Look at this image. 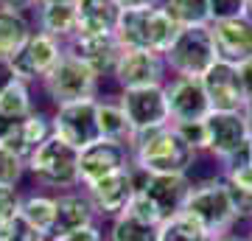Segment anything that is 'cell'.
<instances>
[{
	"instance_id": "obj_6",
	"label": "cell",
	"mask_w": 252,
	"mask_h": 241,
	"mask_svg": "<svg viewBox=\"0 0 252 241\" xmlns=\"http://www.w3.org/2000/svg\"><path fill=\"white\" fill-rule=\"evenodd\" d=\"M219 56H216V45H213L210 26L180 28L177 36H174L171 48L165 51V65L177 76H193V79H202L205 70Z\"/></svg>"
},
{
	"instance_id": "obj_37",
	"label": "cell",
	"mask_w": 252,
	"mask_h": 241,
	"mask_svg": "<svg viewBox=\"0 0 252 241\" xmlns=\"http://www.w3.org/2000/svg\"><path fill=\"white\" fill-rule=\"evenodd\" d=\"M20 213V194L14 188H0V224Z\"/></svg>"
},
{
	"instance_id": "obj_33",
	"label": "cell",
	"mask_w": 252,
	"mask_h": 241,
	"mask_svg": "<svg viewBox=\"0 0 252 241\" xmlns=\"http://www.w3.org/2000/svg\"><path fill=\"white\" fill-rule=\"evenodd\" d=\"M126 213L140 219V222H146V224H157V227L162 224L157 207L152 205V199L146 197L143 191H135V197H132V202H129V207H126Z\"/></svg>"
},
{
	"instance_id": "obj_30",
	"label": "cell",
	"mask_w": 252,
	"mask_h": 241,
	"mask_svg": "<svg viewBox=\"0 0 252 241\" xmlns=\"http://www.w3.org/2000/svg\"><path fill=\"white\" fill-rule=\"evenodd\" d=\"M0 241H51V239H45L34 224H28L20 213H14L11 219L0 224Z\"/></svg>"
},
{
	"instance_id": "obj_3",
	"label": "cell",
	"mask_w": 252,
	"mask_h": 241,
	"mask_svg": "<svg viewBox=\"0 0 252 241\" xmlns=\"http://www.w3.org/2000/svg\"><path fill=\"white\" fill-rule=\"evenodd\" d=\"M207 126V154H213L221 169L241 166L250 160V124L241 112H227V109H210L205 118Z\"/></svg>"
},
{
	"instance_id": "obj_28",
	"label": "cell",
	"mask_w": 252,
	"mask_h": 241,
	"mask_svg": "<svg viewBox=\"0 0 252 241\" xmlns=\"http://www.w3.org/2000/svg\"><path fill=\"white\" fill-rule=\"evenodd\" d=\"M31 112H34V101H31L28 81L17 79L14 84H9V87L3 90V96H0V115L11 118V121H23Z\"/></svg>"
},
{
	"instance_id": "obj_42",
	"label": "cell",
	"mask_w": 252,
	"mask_h": 241,
	"mask_svg": "<svg viewBox=\"0 0 252 241\" xmlns=\"http://www.w3.org/2000/svg\"><path fill=\"white\" fill-rule=\"evenodd\" d=\"M124 9H132V6H149V3H160V0H118Z\"/></svg>"
},
{
	"instance_id": "obj_8",
	"label": "cell",
	"mask_w": 252,
	"mask_h": 241,
	"mask_svg": "<svg viewBox=\"0 0 252 241\" xmlns=\"http://www.w3.org/2000/svg\"><path fill=\"white\" fill-rule=\"evenodd\" d=\"M121 107H124V112H126V121H129L132 135L152 132V129H160V126L171 124L165 84L121 90ZM132 135H129V138H132Z\"/></svg>"
},
{
	"instance_id": "obj_43",
	"label": "cell",
	"mask_w": 252,
	"mask_h": 241,
	"mask_svg": "<svg viewBox=\"0 0 252 241\" xmlns=\"http://www.w3.org/2000/svg\"><path fill=\"white\" fill-rule=\"evenodd\" d=\"M244 118H247L250 132H252V96H247V104H244Z\"/></svg>"
},
{
	"instance_id": "obj_41",
	"label": "cell",
	"mask_w": 252,
	"mask_h": 241,
	"mask_svg": "<svg viewBox=\"0 0 252 241\" xmlns=\"http://www.w3.org/2000/svg\"><path fill=\"white\" fill-rule=\"evenodd\" d=\"M14 124H17V121H11V118L0 115V143H3L6 138H9V132L14 129Z\"/></svg>"
},
{
	"instance_id": "obj_22",
	"label": "cell",
	"mask_w": 252,
	"mask_h": 241,
	"mask_svg": "<svg viewBox=\"0 0 252 241\" xmlns=\"http://www.w3.org/2000/svg\"><path fill=\"white\" fill-rule=\"evenodd\" d=\"M39 26L59 42H70L79 34V9L76 3H48L39 9Z\"/></svg>"
},
{
	"instance_id": "obj_46",
	"label": "cell",
	"mask_w": 252,
	"mask_h": 241,
	"mask_svg": "<svg viewBox=\"0 0 252 241\" xmlns=\"http://www.w3.org/2000/svg\"><path fill=\"white\" fill-rule=\"evenodd\" d=\"M202 241H221V236H213V233H207V236H205Z\"/></svg>"
},
{
	"instance_id": "obj_32",
	"label": "cell",
	"mask_w": 252,
	"mask_h": 241,
	"mask_svg": "<svg viewBox=\"0 0 252 241\" xmlns=\"http://www.w3.org/2000/svg\"><path fill=\"white\" fill-rule=\"evenodd\" d=\"M174 129L182 135V140L188 143L190 149L207 152V126H205V121H182V124H174Z\"/></svg>"
},
{
	"instance_id": "obj_36",
	"label": "cell",
	"mask_w": 252,
	"mask_h": 241,
	"mask_svg": "<svg viewBox=\"0 0 252 241\" xmlns=\"http://www.w3.org/2000/svg\"><path fill=\"white\" fill-rule=\"evenodd\" d=\"M51 241H104V233L95 227V224H87V227H79V230H67L54 236Z\"/></svg>"
},
{
	"instance_id": "obj_27",
	"label": "cell",
	"mask_w": 252,
	"mask_h": 241,
	"mask_svg": "<svg viewBox=\"0 0 252 241\" xmlns=\"http://www.w3.org/2000/svg\"><path fill=\"white\" fill-rule=\"evenodd\" d=\"M109 241H160V227L146 224L129 213H121L118 219H112Z\"/></svg>"
},
{
	"instance_id": "obj_20",
	"label": "cell",
	"mask_w": 252,
	"mask_h": 241,
	"mask_svg": "<svg viewBox=\"0 0 252 241\" xmlns=\"http://www.w3.org/2000/svg\"><path fill=\"white\" fill-rule=\"evenodd\" d=\"M79 34H115L124 6L118 0H79Z\"/></svg>"
},
{
	"instance_id": "obj_18",
	"label": "cell",
	"mask_w": 252,
	"mask_h": 241,
	"mask_svg": "<svg viewBox=\"0 0 252 241\" xmlns=\"http://www.w3.org/2000/svg\"><path fill=\"white\" fill-rule=\"evenodd\" d=\"M210 34L216 45V56L221 62L241 65L252 56V20L235 17V20H219L210 23Z\"/></svg>"
},
{
	"instance_id": "obj_21",
	"label": "cell",
	"mask_w": 252,
	"mask_h": 241,
	"mask_svg": "<svg viewBox=\"0 0 252 241\" xmlns=\"http://www.w3.org/2000/svg\"><path fill=\"white\" fill-rule=\"evenodd\" d=\"M95 207L84 191H67L56 197V236L67 230H79L87 224H95Z\"/></svg>"
},
{
	"instance_id": "obj_12",
	"label": "cell",
	"mask_w": 252,
	"mask_h": 241,
	"mask_svg": "<svg viewBox=\"0 0 252 241\" xmlns=\"http://www.w3.org/2000/svg\"><path fill=\"white\" fill-rule=\"evenodd\" d=\"M135 191H137L135 166L121 169L115 174H107V177L84 185V194L90 197L95 213L107 216V219H118L121 213H126V207H129V202L135 197Z\"/></svg>"
},
{
	"instance_id": "obj_16",
	"label": "cell",
	"mask_w": 252,
	"mask_h": 241,
	"mask_svg": "<svg viewBox=\"0 0 252 241\" xmlns=\"http://www.w3.org/2000/svg\"><path fill=\"white\" fill-rule=\"evenodd\" d=\"M165 96H168L171 124L205 121V118L210 115V109H213L202 79H193V76H177L171 84H165Z\"/></svg>"
},
{
	"instance_id": "obj_38",
	"label": "cell",
	"mask_w": 252,
	"mask_h": 241,
	"mask_svg": "<svg viewBox=\"0 0 252 241\" xmlns=\"http://www.w3.org/2000/svg\"><path fill=\"white\" fill-rule=\"evenodd\" d=\"M14 81H17V73L11 68V59H3V56H0V96H3V90L9 87V84H14Z\"/></svg>"
},
{
	"instance_id": "obj_35",
	"label": "cell",
	"mask_w": 252,
	"mask_h": 241,
	"mask_svg": "<svg viewBox=\"0 0 252 241\" xmlns=\"http://www.w3.org/2000/svg\"><path fill=\"white\" fill-rule=\"evenodd\" d=\"M224 182L230 191H241V194H252V163H241V166H230L224 169Z\"/></svg>"
},
{
	"instance_id": "obj_48",
	"label": "cell",
	"mask_w": 252,
	"mask_h": 241,
	"mask_svg": "<svg viewBox=\"0 0 252 241\" xmlns=\"http://www.w3.org/2000/svg\"><path fill=\"white\" fill-rule=\"evenodd\" d=\"M250 163H252V140H250Z\"/></svg>"
},
{
	"instance_id": "obj_31",
	"label": "cell",
	"mask_w": 252,
	"mask_h": 241,
	"mask_svg": "<svg viewBox=\"0 0 252 241\" xmlns=\"http://www.w3.org/2000/svg\"><path fill=\"white\" fill-rule=\"evenodd\" d=\"M26 171V160L0 143V188H14Z\"/></svg>"
},
{
	"instance_id": "obj_5",
	"label": "cell",
	"mask_w": 252,
	"mask_h": 241,
	"mask_svg": "<svg viewBox=\"0 0 252 241\" xmlns=\"http://www.w3.org/2000/svg\"><path fill=\"white\" fill-rule=\"evenodd\" d=\"M182 210L190 213L207 233H213V236L233 233L235 222H238L233 199H230V191L224 185V177H216V179H207V182L193 185Z\"/></svg>"
},
{
	"instance_id": "obj_4",
	"label": "cell",
	"mask_w": 252,
	"mask_h": 241,
	"mask_svg": "<svg viewBox=\"0 0 252 241\" xmlns=\"http://www.w3.org/2000/svg\"><path fill=\"white\" fill-rule=\"evenodd\" d=\"M79 149L51 135L26 157V169L42 185L51 188H76L79 185Z\"/></svg>"
},
{
	"instance_id": "obj_11",
	"label": "cell",
	"mask_w": 252,
	"mask_h": 241,
	"mask_svg": "<svg viewBox=\"0 0 252 241\" xmlns=\"http://www.w3.org/2000/svg\"><path fill=\"white\" fill-rule=\"evenodd\" d=\"M135 177L137 191H143L152 199V205L157 207L162 222L182 213V207L190 197V188H193L188 174H146V171L135 169Z\"/></svg>"
},
{
	"instance_id": "obj_40",
	"label": "cell",
	"mask_w": 252,
	"mask_h": 241,
	"mask_svg": "<svg viewBox=\"0 0 252 241\" xmlns=\"http://www.w3.org/2000/svg\"><path fill=\"white\" fill-rule=\"evenodd\" d=\"M36 0H0V9H9V11H26L31 9Z\"/></svg>"
},
{
	"instance_id": "obj_17",
	"label": "cell",
	"mask_w": 252,
	"mask_h": 241,
	"mask_svg": "<svg viewBox=\"0 0 252 241\" xmlns=\"http://www.w3.org/2000/svg\"><path fill=\"white\" fill-rule=\"evenodd\" d=\"M165 56L152 54V51H129L124 48L121 62L115 68V76L121 90L129 87H152V84H165Z\"/></svg>"
},
{
	"instance_id": "obj_34",
	"label": "cell",
	"mask_w": 252,
	"mask_h": 241,
	"mask_svg": "<svg viewBox=\"0 0 252 241\" xmlns=\"http://www.w3.org/2000/svg\"><path fill=\"white\" fill-rule=\"evenodd\" d=\"M207 3H210V23L247 17V0H207Z\"/></svg>"
},
{
	"instance_id": "obj_15",
	"label": "cell",
	"mask_w": 252,
	"mask_h": 241,
	"mask_svg": "<svg viewBox=\"0 0 252 241\" xmlns=\"http://www.w3.org/2000/svg\"><path fill=\"white\" fill-rule=\"evenodd\" d=\"M202 84H205V93H207L213 109L241 112L244 104H247V93H244L241 76H238V65H230V62L216 59V62L205 70Z\"/></svg>"
},
{
	"instance_id": "obj_47",
	"label": "cell",
	"mask_w": 252,
	"mask_h": 241,
	"mask_svg": "<svg viewBox=\"0 0 252 241\" xmlns=\"http://www.w3.org/2000/svg\"><path fill=\"white\" fill-rule=\"evenodd\" d=\"M247 17L252 20V0H247Z\"/></svg>"
},
{
	"instance_id": "obj_1",
	"label": "cell",
	"mask_w": 252,
	"mask_h": 241,
	"mask_svg": "<svg viewBox=\"0 0 252 241\" xmlns=\"http://www.w3.org/2000/svg\"><path fill=\"white\" fill-rule=\"evenodd\" d=\"M126 146L132 154V166L146 174H188L199 154L196 149H190L182 140V135L174 129V124L132 135Z\"/></svg>"
},
{
	"instance_id": "obj_24",
	"label": "cell",
	"mask_w": 252,
	"mask_h": 241,
	"mask_svg": "<svg viewBox=\"0 0 252 241\" xmlns=\"http://www.w3.org/2000/svg\"><path fill=\"white\" fill-rule=\"evenodd\" d=\"M34 34L23 11L0 9V56L11 59L20 48L28 42V36Z\"/></svg>"
},
{
	"instance_id": "obj_44",
	"label": "cell",
	"mask_w": 252,
	"mask_h": 241,
	"mask_svg": "<svg viewBox=\"0 0 252 241\" xmlns=\"http://www.w3.org/2000/svg\"><path fill=\"white\" fill-rule=\"evenodd\" d=\"M221 241H252V239H247V236H235V233H227V236H221Z\"/></svg>"
},
{
	"instance_id": "obj_19",
	"label": "cell",
	"mask_w": 252,
	"mask_h": 241,
	"mask_svg": "<svg viewBox=\"0 0 252 241\" xmlns=\"http://www.w3.org/2000/svg\"><path fill=\"white\" fill-rule=\"evenodd\" d=\"M51 135H54V124H51V118H48L45 112L34 109L31 115H26L23 121L14 124V129H11L9 138L3 140V146L11 149L14 154H20V157L26 160L28 154L34 152L45 138H51Z\"/></svg>"
},
{
	"instance_id": "obj_23",
	"label": "cell",
	"mask_w": 252,
	"mask_h": 241,
	"mask_svg": "<svg viewBox=\"0 0 252 241\" xmlns=\"http://www.w3.org/2000/svg\"><path fill=\"white\" fill-rule=\"evenodd\" d=\"M20 216L28 224H34L45 239H54L56 236V197L31 194V197L20 199Z\"/></svg>"
},
{
	"instance_id": "obj_2",
	"label": "cell",
	"mask_w": 252,
	"mask_h": 241,
	"mask_svg": "<svg viewBox=\"0 0 252 241\" xmlns=\"http://www.w3.org/2000/svg\"><path fill=\"white\" fill-rule=\"evenodd\" d=\"M177 31L180 28L165 14L162 3H149V6H132L121 11L115 36L129 51H152L165 56Z\"/></svg>"
},
{
	"instance_id": "obj_7",
	"label": "cell",
	"mask_w": 252,
	"mask_h": 241,
	"mask_svg": "<svg viewBox=\"0 0 252 241\" xmlns=\"http://www.w3.org/2000/svg\"><path fill=\"white\" fill-rule=\"evenodd\" d=\"M42 84H45V93L51 96L56 107L84 101V99H95V93H98V76L67 51L59 59V65L42 79Z\"/></svg>"
},
{
	"instance_id": "obj_13",
	"label": "cell",
	"mask_w": 252,
	"mask_h": 241,
	"mask_svg": "<svg viewBox=\"0 0 252 241\" xmlns=\"http://www.w3.org/2000/svg\"><path fill=\"white\" fill-rule=\"evenodd\" d=\"M64 51L87 65L95 76H112L121 62L124 45L115 34H76L70 42H64Z\"/></svg>"
},
{
	"instance_id": "obj_10",
	"label": "cell",
	"mask_w": 252,
	"mask_h": 241,
	"mask_svg": "<svg viewBox=\"0 0 252 241\" xmlns=\"http://www.w3.org/2000/svg\"><path fill=\"white\" fill-rule=\"evenodd\" d=\"M64 56V42H59L56 36L36 31L28 36V42L11 56V68L17 73V79L23 81H42L48 73L54 70L59 59Z\"/></svg>"
},
{
	"instance_id": "obj_39",
	"label": "cell",
	"mask_w": 252,
	"mask_h": 241,
	"mask_svg": "<svg viewBox=\"0 0 252 241\" xmlns=\"http://www.w3.org/2000/svg\"><path fill=\"white\" fill-rule=\"evenodd\" d=\"M238 76H241L244 93H247V96H252V56H250V59H244V62L238 65Z\"/></svg>"
},
{
	"instance_id": "obj_29",
	"label": "cell",
	"mask_w": 252,
	"mask_h": 241,
	"mask_svg": "<svg viewBox=\"0 0 252 241\" xmlns=\"http://www.w3.org/2000/svg\"><path fill=\"white\" fill-rule=\"evenodd\" d=\"M207 230L190 213H177L160 224V241H202Z\"/></svg>"
},
{
	"instance_id": "obj_25",
	"label": "cell",
	"mask_w": 252,
	"mask_h": 241,
	"mask_svg": "<svg viewBox=\"0 0 252 241\" xmlns=\"http://www.w3.org/2000/svg\"><path fill=\"white\" fill-rule=\"evenodd\" d=\"M162 9L177 23V28L210 26V3L207 0H162Z\"/></svg>"
},
{
	"instance_id": "obj_9",
	"label": "cell",
	"mask_w": 252,
	"mask_h": 241,
	"mask_svg": "<svg viewBox=\"0 0 252 241\" xmlns=\"http://www.w3.org/2000/svg\"><path fill=\"white\" fill-rule=\"evenodd\" d=\"M54 135H59L62 140H67L76 149H87L90 143L101 140L98 132V99H84L73 101V104H62L56 107L54 118Z\"/></svg>"
},
{
	"instance_id": "obj_45",
	"label": "cell",
	"mask_w": 252,
	"mask_h": 241,
	"mask_svg": "<svg viewBox=\"0 0 252 241\" xmlns=\"http://www.w3.org/2000/svg\"><path fill=\"white\" fill-rule=\"evenodd\" d=\"M39 6H48V3H79V0H36Z\"/></svg>"
},
{
	"instance_id": "obj_14",
	"label": "cell",
	"mask_w": 252,
	"mask_h": 241,
	"mask_svg": "<svg viewBox=\"0 0 252 241\" xmlns=\"http://www.w3.org/2000/svg\"><path fill=\"white\" fill-rule=\"evenodd\" d=\"M132 166V154H129V146L121 140H101L90 143L87 149H81L79 154V182L81 185H90L95 179L107 177V174H115L121 169H129Z\"/></svg>"
},
{
	"instance_id": "obj_26",
	"label": "cell",
	"mask_w": 252,
	"mask_h": 241,
	"mask_svg": "<svg viewBox=\"0 0 252 241\" xmlns=\"http://www.w3.org/2000/svg\"><path fill=\"white\" fill-rule=\"evenodd\" d=\"M98 132L107 140L129 143L132 129H129V121H126L121 101H98Z\"/></svg>"
}]
</instances>
